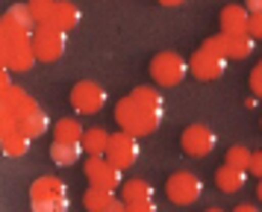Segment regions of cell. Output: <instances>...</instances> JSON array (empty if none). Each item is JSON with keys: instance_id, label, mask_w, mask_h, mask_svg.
I'll return each instance as SVG.
<instances>
[{"instance_id": "obj_1", "label": "cell", "mask_w": 262, "mask_h": 212, "mask_svg": "<svg viewBox=\"0 0 262 212\" xmlns=\"http://www.w3.org/2000/svg\"><path fill=\"white\" fill-rule=\"evenodd\" d=\"M115 121H118L121 130H127L133 136H150L159 130L162 124V115L159 112H150V109H144L142 103H136L130 94L127 97H121L118 103H115Z\"/></svg>"}, {"instance_id": "obj_2", "label": "cell", "mask_w": 262, "mask_h": 212, "mask_svg": "<svg viewBox=\"0 0 262 212\" xmlns=\"http://www.w3.org/2000/svg\"><path fill=\"white\" fill-rule=\"evenodd\" d=\"M30 203L38 212H62L68 209V186L59 177H38L30 186Z\"/></svg>"}, {"instance_id": "obj_3", "label": "cell", "mask_w": 262, "mask_h": 212, "mask_svg": "<svg viewBox=\"0 0 262 212\" xmlns=\"http://www.w3.org/2000/svg\"><path fill=\"white\" fill-rule=\"evenodd\" d=\"M186 74H191L189 62L174 53V50H162V53H156L150 59V77H154L156 86H162V89H174L180 82L186 80Z\"/></svg>"}, {"instance_id": "obj_4", "label": "cell", "mask_w": 262, "mask_h": 212, "mask_svg": "<svg viewBox=\"0 0 262 212\" xmlns=\"http://www.w3.org/2000/svg\"><path fill=\"white\" fill-rule=\"evenodd\" d=\"M33 47H36L38 62H56L68 47V33L53 24H38L33 33Z\"/></svg>"}, {"instance_id": "obj_5", "label": "cell", "mask_w": 262, "mask_h": 212, "mask_svg": "<svg viewBox=\"0 0 262 212\" xmlns=\"http://www.w3.org/2000/svg\"><path fill=\"white\" fill-rule=\"evenodd\" d=\"M68 100H71L74 112H80V115H97V112L109 103V94H106V89H103L100 82L83 80V82H77V86L71 89Z\"/></svg>"}, {"instance_id": "obj_6", "label": "cell", "mask_w": 262, "mask_h": 212, "mask_svg": "<svg viewBox=\"0 0 262 212\" xmlns=\"http://www.w3.org/2000/svg\"><path fill=\"white\" fill-rule=\"evenodd\" d=\"M165 195H168V200L177 203V206H191V203L201 200L203 183H201V177H194L191 171H177V174L168 177Z\"/></svg>"}, {"instance_id": "obj_7", "label": "cell", "mask_w": 262, "mask_h": 212, "mask_svg": "<svg viewBox=\"0 0 262 212\" xmlns=\"http://www.w3.org/2000/svg\"><path fill=\"white\" fill-rule=\"evenodd\" d=\"M227 62H230V59L221 56L218 50H212V47L201 45L198 50H194V53H191L189 68H191V74H194V77H198L201 82H209V80H218V77H224Z\"/></svg>"}, {"instance_id": "obj_8", "label": "cell", "mask_w": 262, "mask_h": 212, "mask_svg": "<svg viewBox=\"0 0 262 212\" xmlns=\"http://www.w3.org/2000/svg\"><path fill=\"white\" fill-rule=\"evenodd\" d=\"M203 45L218 50V53L227 56V59H248L250 53H253L256 38H250L248 33H218V35H212V38H206Z\"/></svg>"}, {"instance_id": "obj_9", "label": "cell", "mask_w": 262, "mask_h": 212, "mask_svg": "<svg viewBox=\"0 0 262 212\" xmlns=\"http://www.w3.org/2000/svg\"><path fill=\"white\" fill-rule=\"evenodd\" d=\"M215 144H218V136L206 124H189V127L180 133V147H183V153H189L194 159L212 153Z\"/></svg>"}, {"instance_id": "obj_10", "label": "cell", "mask_w": 262, "mask_h": 212, "mask_svg": "<svg viewBox=\"0 0 262 212\" xmlns=\"http://www.w3.org/2000/svg\"><path fill=\"white\" fill-rule=\"evenodd\" d=\"M109 162H115L121 171H127L130 165H136L139 159V136H133L127 130H118L109 136V147H106Z\"/></svg>"}, {"instance_id": "obj_11", "label": "cell", "mask_w": 262, "mask_h": 212, "mask_svg": "<svg viewBox=\"0 0 262 212\" xmlns=\"http://www.w3.org/2000/svg\"><path fill=\"white\" fill-rule=\"evenodd\" d=\"M85 177L92 186L100 188H121L124 180H121V168L115 162H109V156H89L85 159Z\"/></svg>"}, {"instance_id": "obj_12", "label": "cell", "mask_w": 262, "mask_h": 212, "mask_svg": "<svg viewBox=\"0 0 262 212\" xmlns=\"http://www.w3.org/2000/svg\"><path fill=\"white\" fill-rule=\"evenodd\" d=\"M156 188L147 180H127L121 186V200L127 203V212H150L156 209Z\"/></svg>"}, {"instance_id": "obj_13", "label": "cell", "mask_w": 262, "mask_h": 212, "mask_svg": "<svg viewBox=\"0 0 262 212\" xmlns=\"http://www.w3.org/2000/svg\"><path fill=\"white\" fill-rule=\"evenodd\" d=\"M83 206L89 212H124L127 203L115 198L112 188H100V186H92L89 192L83 195Z\"/></svg>"}, {"instance_id": "obj_14", "label": "cell", "mask_w": 262, "mask_h": 212, "mask_svg": "<svg viewBox=\"0 0 262 212\" xmlns=\"http://www.w3.org/2000/svg\"><path fill=\"white\" fill-rule=\"evenodd\" d=\"M248 21H250L248 6L230 3V6L221 9V33H248Z\"/></svg>"}, {"instance_id": "obj_15", "label": "cell", "mask_w": 262, "mask_h": 212, "mask_svg": "<svg viewBox=\"0 0 262 212\" xmlns=\"http://www.w3.org/2000/svg\"><path fill=\"white\" fill-rule=\"evenodd\" d=\"M83 141H53L50 144V159L59 165V168H68V165H77L80 156H83Z\"/></svg>"}, {"instance_id": "obj_16", "label": "cell", "mask_w": 262, "mask_h": 212, "mask_svg": "<svg viewBox=\"0 0 262 212\" xmlns=\"http://www.w3.org/2000/svg\"><path fill=\"white\" fill-rule=\"evenodd\" d=\"M245 183H248V171H242V168H233V165L224 162L218 171H215V186L221 188L224 195L245 188Z\"/></svg>"}, {"instance_id": "obj_17", "label": "cell", "mask_w": 262, "mask_h": 212, "mask_svg": "<svg viewBox=\"0 0 262 212\" xmlns=\"http://www.w3.org/2000/svg\"><path fill=\"white\" fill-rule=\"evenodd\" d=\"M50 24H53V27H59V30H65V33H71V30L80 27V9L74 6L71 0H59V3H56V9H53Z\"/></svg>"}, {"instance_id": "obj_18", "label": "cell", "mask_w": 262, "mask_h": 212, "mask_svg": "<svg viewBox=\"0 0 262 212\" xmlns=\"http://www.w3.org/2000/svg\"><path fill=\"white\" fill-rule=\"evenodd\" d=\"M15 130H21L30 139L45 136V130H48V115H45V109H36V112H27V115L15 118Z\"/></svg>"}, {"instance_id": "obj_19", "label": "cell", "mask_w": 262, "mask_h": 212, "mask_svg": "<svg viewBox=\"0 0 262 212\" xmlns=\"http://www.w3.org/2000/svg\"><path fill=\"white\" fill-rule=\"evenodd\" d=\"M30 136H24L21 130H15L12 127H3V153L6 156H12V159H18V156H24L27 151H30Z\"/></svg>"}, {"instance_id": "obj_20", "label": "cell", "mask_w": 262, "mask_h": 212, "mask_svg": "<svg viewBox=\"0 0 262 212\" xmlns=\"http://www.w3.org/2000/svg\"><path fill=\"white\" fill-rule=\"evenodd\" d=\"M83 147L89 156H106L109 147V133L103 127H89L83 136Z\"/></svg>"}, {"instance_id": "obj_21", "label": "cell", "mask_w": 262, "mask_h": 212, "mask_svg": "<svg viewBox=\"0 0 262 212\" xmlns=\"http://www.w3.org/2000/svg\"><path fill=\"white\" fill-rule=\"evenodd\" d=\"M130 97L136 100V103H142L144 109L159 112V115H162V109H165V103H162V94L156 92L154 86H136V89L130 92Z\"/></svg>"}, {"instance_id": "obj_22", "label": "cell", "mask_w": 262, "mask_h": 212, "mask_svg": "<svg viewBox=\"0 0 262 212\" xmlns=\"http://www.w3.org/2000/svg\"><path fill=\"white\" fill-rule=\"evenodd\" d=\"M83 136H85V127L77 118H62L53 127V139L59 141H83Z\"/></svg>"}, {"instance_id": "obj_23", "label": "cell", "mask_w": 262, "mask_h": 212, "mask_svg": "<svg viewBox=\"0 0 262 212\" xmlns=\"http://www.w3.org/2000/svg\"><path fill=\"white\" fill-rule=\"evenodd\" d=\"M250 159H253V153L245 147V144H233L230 151H227L224 162L233 165V168H242V171H250Z\"/></svg>"}, {"instance_id": "obj_24", "label": "cell", "mask_w": 262, "mask_h": 212, "mask_svg": "<svg viewBox=\"0 0 262 212\" xmlns=\"http://www.w3.org/2000/svg\"><path fill=\"white\" fill-rule=\"evenodd\" d=\"M27 3H30V12H33L36 24H50L53 9H56V3H59V0H27Z\"/></svg>"}, {"instance_id": "obj_25", "label": "cell", "mask_w": 262, "mask_h": 212, "mask_svg": "<svg viewBox=\"0 0 262 212\" xmlns=\"http://www.w3.org/2000/svg\"><path fill=\"white\" fill-rule=\"evenodd\" d=\"M6 15H9L15 24L27 27V30H36V27H38L36 18H33V12H30V3H15V6H9V9H6Z\"/></svg>"}, {"instance_id": "obj_26", "label": "cell", "mask_w": 262, "mask_h": 212, "mask_svg": "<svg viewBox=\"0 0 262 212\" xmlns=\"http://www.w3.org/2000/svg\"><path fill=\"white\" fill-rule=\"evenodd\" d=\"M248 35H250V38H256V41H262V12L250 15V21H248Z\"/></svg>"}, {"instance_id": "obj_27", "label": "cell", "mask_w": 262, "mask_h": 212, "mask_svg": "<svg viewBox=\"0 0 262 212\" xmlns=\"http://www.w3.org/2000/svg\"><path fill=\"white\" fill-rule=\"evenodd\" d=\"M248 82H250V92L262 97V59H259V65L250 71V80H248Z\"/></svg>"}, {"instance_id": "obj_28", "label": "cell", "mask_w": 262, "mask_h": 212, "mask_svg": "<svg viewBox=\"0 0 262 212\" xmlns=\"http://www.w3.org/2000/svg\"><path fill=\"white\" fill-rule=\"evenodd\" d=\"M250 171L256 177H262V151H253V159H250Z\"/></svg>"}, {"instance_id": "obj_29", "label": "cell", "mask_w": 262, "mask_h": 212, "mask_svg": "<svg viewBox=\"0 0 262 212\" xmlns=\"http://www.w3.org/2000/svg\"><path fill=\"white\" fill-rule=\"evenodd\" d=\"M245 6L250 15H256V12H262V0H245Z\"/></svg>"}, {"instance_id": "obj_30", "label": "cell", "mask_w": 262, "mask_h": 212, "mask_svg": "<svg viewBox=\"0 0 262 212\" xmlns=\"http://www.w3.org/2000/svg\"><path fill=\"white\" fill-rule=\"evenodd\" d=\"M236 212H256V206H253V203H238Z\"/></svg>"}, {"instance_id": "obj_31", "label": "cell", "mask_w": 262, "mask_h": 212, "mask_svg": "<svg viewBox=\"0 0 262 212\" xmlns=\"http://www.w3.org/2000/svg\"><path fill=\"white\" fill-rule=\"evenodd\" d=\"M159 3H162V6H183L186 0H159Z\"/></svg>"}, {"instance_id": "obj_32", "label": "cell", "mask_w": 262, "mask_h": 212, "mask_svg": "<svg viewBox=\"0 0 262 212\" xmlns=\"http://www.w3.org/2000/svg\"><path fill=\"white\" fill-rule=\"evenodd\" d=\"M256 195H259V200H262V177H259V186H256Z\"/></svg>"}]
</instances>
